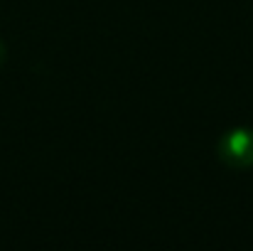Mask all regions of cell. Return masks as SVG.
Segmentation results:
<instances>
[{
  "mask_svg": "<svg viewBox=\"0 0 253 251\" xmlns=\"http://www.w3.org/2000/svg\"><path fill=\"white\" fill-rule=\"evenodd\" d=\"M221 163L234 170L253 167V128H231L219 141Z\"/></svg>",
  "mask_w": 253,
  "mask_h": 251,
  "instance_id": "cell-1",
  "label": "cell"
},
{
  "mask_svg": "<svg viewBox=\"0 0 253 251\" xmlns=\"http://www.w3.org/2000/svg\"><path fill=\"white\" fill-rule=\"evenodd\" d=\"M5 59H7V47H5V42L0 40V67L5 64Z\"/></svg>",
  "mask_w": 253,
  "mask_h": 251,
  "instance_id": "cell-2",
  "label": "cell"
}]
</instances>
